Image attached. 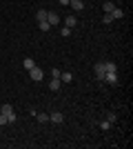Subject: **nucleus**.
Wrapping results in <instances>:
<instances>
[{"label":"nucleus","mask_w":133,"mask_h":149,"mask_svg":"<svg viewBox=\"0 0 133 149\" xmlns=\"http://www.w3.org/2000/svg\"><path fill=\"white\" fill-rule=\"evenodd\" d=\"M38 25H40V31H49V29H51V25L47 22V20H40Z\"/></svg>","instance_id":"dca6fc26"},{"label":"nucleus","mask_w":133,"mask_h":149,"mask_svg":"<svg viewBox=\"0 0 133 149\" xmlns=\"http://www.w3.org/2000/svg\"><path fill=\"white\" fill-rule=\"evenodd\" d=\"M111 20H113V18H111V13H104V16H102V22H104V25H109Z\"/></svg>","instance_id":"6ab92c4d"},{"label":"nucleus","mask_w":133,"mask_h":149,"mask_svg":"<svg viewBox=\"0 0 133 149\" xmlns=\"http://www.w3.org/2000/svg\"><path fill=\"white\" fill-rule=\"evenodd\" d=\"M0 113H2V116L7 118V123H16V118H18L11 105H2V107H0Z\"/></svg>","instance_id":"f257e3e1"},{"label":"nucleus","mask_w":133,"mask_h":149,"mask_svg":"<svg viewBox=\"0 0 133 149\" xmlns=\"http://www.w3.org/2000/svg\"><path fill=\"white\" fill-rule=\"evenodd\" d=\"M69 5L73 7V9H76V11H82V9H84V2H82V0H71Z\"/></svg>","instance_id":"9d476101"},{"label":"nucleus","mask_w":133,"mask_h":149,"mask_svg":"<svg viewBox=\"0 0 133 149\" xmlns=\"http://www.w3.org/2000/svg\"><path fill=\"white\" fill-rule=\"evenodd\" d=\"M47 22H49L51 27H58V22H60V16H58L56 11H47Z\"/></svg>","instance_id":"7ed1b4c3"},{"label":"nucleus","mask_w":133,"mask_h":149,"mask_svg":"<svg viewBox=\"0 0 133 149\" xmlns=\"http://www.w3.org/2000/svg\"><path fill=\"white\" fill-rule=\"evenodd\" d=\"M98 125H100V129H102V131L111 129V123H109V120H100V123H98Z\"/></svg>","instance_id":"2eb2a0df"},{"label":"nucleus","mask_w":133,"mask_h":149,"mask_svg":"<svg viewBox=\"0 0 133 149\" xmlns=\"http://www.w3.org/2000/svg\"><path fill=\"white\" fill-rule=\"evenodd\" d=\"M49 120H51V123H56V125H60L64 120V116L60 111H53V113H49Z\"/></svg>","instance_id":"423d86ee"},{"label":"nucleus","mask_w":133,"mask_h":149,"mask_svg":"<svg viewBox=\"0 0 133 149\" xmlns=\"http://www.w3.org/2000/svg\"><path fill=\"white\" fill-rule=\"evenodd\" d=\"M60 85H62V82H60V78H51L49 89H51V91H60Z\"/></svg>","instance_id":"6e6552de"},{"label":"nucleus","mask_w":133,"mask_h":149,"mask_svg":"<svg viewBox=\"0 0 133 149\" xmlns=\"http://www.w3.org/2000/svg\"><path fill=\"white\" fill-rule=\"evenodd\" d=\"M60 5H69V0H60Z\"/></svg>","instance_id":"5701e85b"},{"label":"nucleus","mask_w":133,"mask_h":149,"mask_svg":"<svg viewBox=\"0 0 133 149\" xmlns=\"http://www.w3.org/2000/svg\"><path fill=\"white\" fill-rule=\"evenodd\" d=\"M122 16H124V11H122L120 7H115L113 11H111V18H113V20H118V18H122Z\"/></svg>","instance_id":"f8f14e48"},{"label":"nucleus","mask_w":133,"mask_h":149,"mask_svg":"<svg viewBox=\"0 0 133 149\" xmlns=\"http://www.w3.org/2000/svg\"><path fill=\"white\" fill-rule=\"evenodd\" d=\"M40 20H47V9H40L38 11V22Z\"/></svg>","instance_id":"f3484780"},{"label":"nucleus","mask_w":133,"mask_h":149,"mask_svg":"<svg viewBox=\"0 0 133 149\" xmlns=\"http://www.w3.org/2000/svg\"><path fill=\"white\" fill-rule=\"evenodd\" d=\"M33 65H36V62H33V58H25V60H22V67H25L27 71H29V69H31Z\"/></svg>","instance_id":"ddd939ff"},{"label":"nucleus","mask_w":133,"mask_h":149,"mask_svg":"<svg viewBox=\"0 0 133 149\" xmlns=\"http://www.w3.org/2000/svg\"><path fill=\"white\" fill-rule=\"evenodd\" d=\"M104 80H107L109 85H118V74H115V71H107V74H104Z\"/></svg>","instance_id":"39448f33"},{"label":"nucleus","mask_w":133,"mask_h":149,"mask_svg":"<svg viewBox=\"0 0 133 149\" xmlns=\"http://www.w3.org/2000/svg\"><path fill=\"white\" fill-rule=\"evenodd\" d=\"M5 125H7V118L2 116V113H0V127H5Z\"/></svg>","instance_id":"4be33fe9"},{"label":"nucleus","mask_w":133,"mask_h":149,"mask_svg":"<svg viewBox=\"0 0 133 149\" xmlns=\"http://www.w3.org/2000/svg\"><path fill=\"white\" fill-rule=\"evenodd\" d=\"M102 9H104V13H111L115 9V2H111V0H107L104 5H102Z\"/></svg>","instance_id":"9b49d317"},{"label":"nucleus","mask_w":133,"mask_h":149,"mask_svg":"<svg viewBox=\"0 0 133 149\" xmlns=\"http://www.w3.org/2000/svg\"><path fill=\"white\" fill-rule=\"evenodd\" d=\"M107 120H109V123H111V125H113V123H115V120H118V116H115V113H113V111H111V113H109V116H107Z\"/></svg>","instance_id":"aec40b11"},{"label":"nucleus","mask_w":133,"mask_h":149,"mask_svg":"<svg viewBox=\"0 0 133 149\" xmlns=\"http://www.w3.org/2000/svg\"><path fill=\"white\" fill-rule=\"evenodd\" d=\"M76 25H78V18H76V16H67V18H64V27H69V29H73Z\"/></svg>","instance_id":"0eeeda50"},{"label":"nucleus","mask_w":133,"mask_h":149,"mask_svg":"<svg viewBox=\"0 0 133 149\" xmlns=\"http://www.w3.org/2000/svg\"><path fill=\"white\" fill-rule=\"evenodd\" d=\"M60 36H64V38L71 36V29H69V27H62V29H60Z\"/></svg>","instance_id":"a211bd4d"},{"label":"nucleus","mask_w":133,"mask_h":149,"mask_svg":"<svg viewBox=\"0 0 133 149\" xmlns=\"http://www.w3.org/2000/svg\"><path fill=\"white\" fill-rule=\"evenodd\" d=\"M36 118H38L40 123H49V113H42V111H40V113H36Z\"/></svg>","instance_id":"4468645a"},{"label":"nucleus","mask_w":133,"mask_h":149,"mask_svg":"<svg viewBox=\"0 0 133 149\" xmlns=\"http://www.w3.org/2000/svg\"><path fill=\"white\" fill-rule=\"evenodd\" d=\"M71 80H73L71 71H60V82H71Z\"/></svg>","instance_id":"1a4fd4ad"},{"label":"nucleus","mask_w":133,"mask_h":149,"mask_svg":"<svg viewBox=\"0 0 133 149\" xmlns=\"http://www.w3.org/2000/svg\"><path fill=\"white\" fill-rule=\"evenodd\" d=\"M51 78H60V69H51Z\"/></svg>","instance_id":"412c9836"},{"label":"nucleus","mask_w":133,"mask_h":149,"mask_svg":"<svg viewBox=\"0 0 133 149\" xmlns=\"http://www.w3.org/2000/svg\"><path fill=\"white\" fill-rule=\"evenodd\" d=\"M29 76H31V80H33V82H40V80H42V76H44V71L38 67V65H33V67L29 69Z\"/></svg>","instance_id":"f03ea898"},{"label":"nucleus","mask_w":133,"mask_h":149,"mask_svg":"<svg viewBox=\"0 0 133 149\" xmlns=\"http://www.w3.org/2000/svg\"><path fill=\"white\" fill-rule=\"evenodd\" d=\"M93 71H95V78H98V80H104V74H107V71H104V62H98L93 67Z\"/></svg>","instance_id":"20e7f679"}]
</instances>
